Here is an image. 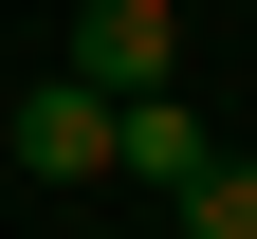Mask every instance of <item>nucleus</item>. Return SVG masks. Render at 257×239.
<instances>
[{
    "instance_id": "f257e3e1",
    "label": "nucleus",
    "mask_w": 257,
    "mask_h": 239,
    "mask_svg": "<svg viewBox=\"0 0 257 239\" xmlns=\"http://www.w3.org/2000/svg\"><path fill=\"white\" fill-rule=\"evenodd\" d=\"M74 74L92 92H166L184 74V0H74Z\"/></svg>"
},
{
    "instance_id": "f03ea898",
    "label": "nucleus",
    "mask_w": 257,
    "mask_h": 239,
    "mask_svg": "<svg viewBox=\"0 0 257 239\" xmlns=\"http://www.w3.org/2000/svg\"><path fill=\"white\" fill-rule=\"evenodd\" d=\"M19 184H110V92H92V74L19 92Z\"/></svg>"
},
{
    "instance_id": "7ed1b4c3",
    "label": "nucleus",
    "mask_w": 257,
    "mask_h": 239,
    "mask_svg": "<svg viewBox=\"0 0 257 239\" xmlns=\"http://www.w3.org/2000/svg\"><path fill=\"white\" fill-rule=\"evenodd\" d=\"M110 166H128V184H202V111H184V74H166V92H110Z\"/></svg>"
},
{
    "instance_id": "20e7f679",
    "label": "nucleus",
    "mask_w": 257,
    "mask_h": 239,
    "mask_svg": "<svg viewBox=\"0 0 257 239\" xmlns=\"http://www.w3.org/2000/svg\"><path fill=\"white\" fill-rule=\"evenodd\" d=\"M166 221H184V239H257V166L202 147V184H166Z\"/></svg>"
}]
</instances>
